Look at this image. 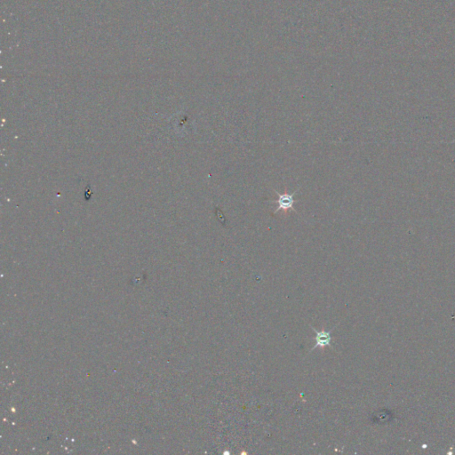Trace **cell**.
Segmentation results:
<instances>
[{"label": "cell", "mask_w": 455, "mask_h": 455, "mask_svg": "<svg viewBox=\"0 0 455 455\" xmlns=\"http://www.w3.org/2000/svg\"><path fill=\"white\" fill-rule=\"evenodd\" d=\"M276 193L279 195V199L275 201L276 203H278L279 205V207L277 208L275 212H274V214L279 212V211H281L282 213H284V214H286V213H288L289 211H293V212H295V207H294V205H295V193H296V191H295L294 193L290 194L287 192V190H285V192L283 194H280L278 192V191H276Z\"/></svg>", "instance_id": "cell-1"}, {"label": "cell", "mask_w": 455, "mask_h": 455, "mask_svg": "<svg viewBox=\"0 0 455 455\" xmlns=\"http://www.w3.org/2000/svg\"><path fill=\"white\" fill-rule=\"evenodd\" d=\"M334 329H335V326L330 329V330H328V331H325L324 329L321 330V331H318L314 327H312V330L316 334V336L314 337V341H316V344H315L314 347L311 350V351H314L316 348L324 349L325 347H330L332 341L331 334Z\"/></svg>", "instance_id": "cell-2"}]
</instances>
